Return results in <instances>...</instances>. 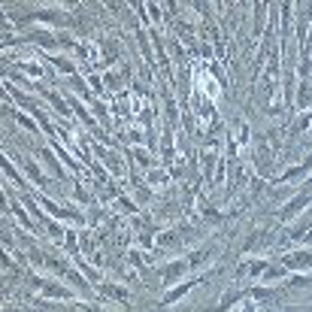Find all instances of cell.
Masks as SVG:
<instances>
[{"instance_id": "1", "label": "cell", "mask_w": 312, "mask_h": 312, "mask_svg": "<svg viewBox=\"0 0 312 312\" xmlns=\"http://www.w3.org/2000/svg\"><path fill=\"white\" fill-rule=\"evenodd\" d=\"M312 264V252H297V255H288L285 258V267L288 270H309Z\"/></svg>"}, {"instance_id": "2", "label": "cell", "mask_w": 312, "mask_h": 312, "mask_svg": "<svg viewBox=\"0 0 312 312\" xmlns=\"http://www.w3.org/2000/svg\"><path fill=\"white\" fill-rule=\"evenodd\" d=\"M306 203H309V194H306V197H297L291 206H285V209H282V218H285V221H288V218H294V212H297V209H303Z\"/></svg>"}]
</instances>
